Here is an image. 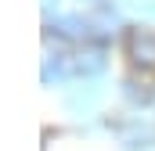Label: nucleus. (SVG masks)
Returning <instances> with one entry per match:
<instances>
[{
    "label": "nucleus",
    "mask_w": 155,
    "mask_h": 151,
    "mask_svg": "<svg viewBox=\"0 0 155 151\" xmlns=\"http://www.w3.org/2000/svg\"><path fill=\"white\" fill-rule=\"evenodd\" d=\"M119 40H123V54H126L130 69L144 72V76H155V29H152V22L126 25Z\"/></svg>",
    "instance_id": "f257e3e1"
},
{
    "label": "nucleus",
    "mask_w": 155,
    "mask_h": 151,
    "mask_svg": "<svg viewBox=\"0 0 155 151\" xmlns=\"http://www.w3.org/2000/svg\"><path fill=\"white\" fill-rule=\"evenodd\" d=\"M112 133L126 151H148L155 148V122L144 115H130V119H116Z\"/></svg>",
    "instance_id": "f03ea898"
},
{
    "label": "nucleus",
    "mask_w": 155,
    "mask_h": 151,
    "mask_svg": "<svg viewBox=\"0 0 155 151\" xmlns=\"http://www.w3.org/2000/svg\"><path fill=\"white\" fill-rule=\"evenodd\" d=\"M101 101H105V90L97 86V79H83L79 86H72L69 94H65V112L76 115V119H90V115L101 108Z\"/></svg>",
    "instance_id": "7ed1b4c3"
},
{
    "label": "nucleus",
    "mask_w": 155,
    "mask_h": 151,
    "mask_svg": "<svg viewBox=\"0 0 155 151\" xmlns=\"http://www.w3.org/2000/svg\"><path fill=\"white\" fill-rule=\"evenodd\" d=\"M47 33H54V40H61V43H72V47L94 43L90 18H87V14H54V18L47 22Z\"/></svg>",
    "instance_id": "20e7f679"
},
{
    "label": "nucleus",
    "mask_w": 155,
    "mask_h": 151,
    "mask_svg": "<svg viewBox=\"0 0 155 151\" xmlns=\"http://www.w3.org/2000/svg\"><path fill=\"white\" fill-rule=\"evenodd\" d=\"M87 18H90L94 43H101V47H105L112 36H123V29H126V25H123V14H119L116 4H97V7H94Z\"/></svg>",
    "instance_id": "39448f33"
},
{
    "label": "nucleus",
    "mask_w": 155,
    "mask_h": 151,
    "mask_svg": "<svg viewBox=\"0 0 155 151\" xmlns=\"http://www.w3.org/2000/svg\"><path fill=\"white\" fill-rule=\"evenodd\" d=\"M72 69L76 79H101L108 69V58H105V47L101 43H83L72 50Z\"/></svg>",
    "instance_id": "423d86ee"
},
{
    "label": "nucleus",
    "mask_w": 155,
    "mask_h": 151,
    "mask_svg": "<svg viewBox=\"0 0 155 151\" xmlns=\"http://www.w3.org/2000/svg\"><path fill=\"white\" fill-rule=\"evenodd\" d=\"M119 97L126 101V108L141 112V108L155 104V83H152L144 72H130L123 83H119Z\"/></svg>",
    "instance_id": "0eeeda50"
},
{
    "label": "nucleus",
    "mask_w": 155,
    "mask_h": 151,
    "mask_svg": "<svg viewBox=\"0 0 155 151\" xmlns=\"http://www.w3.org/2000/svg\"><path fill=\"white\" fill-rule=\"evenodd\" d=\"M40 79H43V86L76 79V69H72V54H65V50H58V54H47V58H43V69H40Z\"/></svg>",
    "instance_id": "6e6552de"
},
{
    "label": "nucleus",
    "mask_w": 155,
    "mask_h": 151,
    "mask_svg": "<svg viewBox=\"0 0 155 151\" xmlns=\"http://www.w3.org/2000/svg\"><path fill=\"white\" fill-rule=\"evenodd\" d=\"M130 7L141 14V22H155V0H130Z\"/></svg>",
    "instance_id": "1a4fd4ad"
},
{
    "label": "nucleus",
    "mask_w": 155,
    "mask_h": 151,
    "mask_svg": "<svg viewBox=\"0 0 155 151\" xmlns=\"http://www.w3.org/2000/svg\"><path fill=\"white\" fill-rule=\"evenodd\" d=\"M51 11L58 14V0H43V22H51Z\"/></svg>",
    "instance_id": "9d476101"
},
{
    "label": "nucleus",
    "mask_w": 155,
    "mask_h": 151,
    "mask_svg": "<svg viewBox=\"0 0 155 151\" xmlns=\"http://www.w3.org/2000/svg\"><path fill=\"white\" fill-rule=\"evenodd\" d=\"M79 4H87V7H97V4H108V0H79Z\"/></svg>",
    "instance_id": "9b49d317"
}]
</instances>
